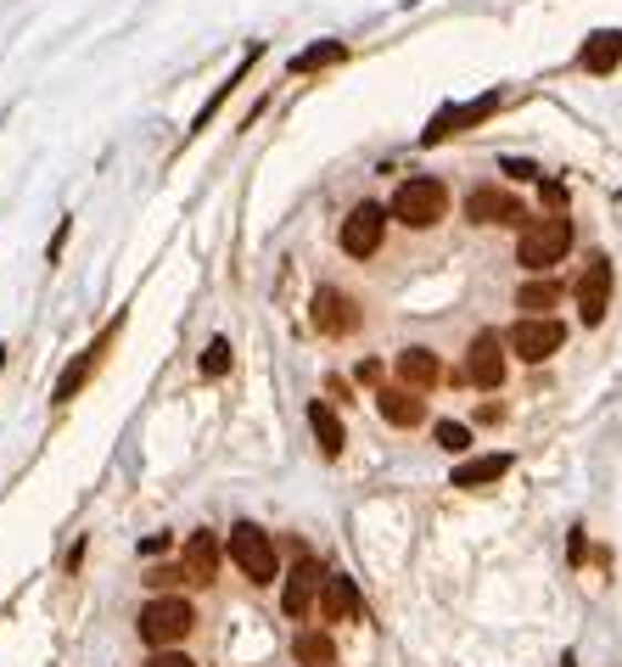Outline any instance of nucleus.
<instances>
[{"label":"nucleus","mask_w":622,"mask_h":667,"mask_svg":"<svg viewBox=\"0 0 622 667\" xmlns=\"http://www.w3.org/2000/svg\"><path fill=\"white\" fill-rule=\"evenodd\" d=\"M437 376H443V365H437L432 348H404V354H398V387L426 393V387H437Z\"/></svg>","instance_id":"16"},{"label":"nucleus","mask_w":622,"mask_h":667,"mask_svg":"<svg viewBox=\"0 0 622 667\" xmlns=\"http://www.w3.org/2000/svg\"><path fill=\"white\" fill-rule=\"evenodd\" d=\"M561 667H578V661H572V656H561Z\"/></svg>","instance_id":"28"},{"label":"nucleus","mask_w":622,"mask_h":667,"mask_svg":"<svg viewBox=\"0 0 622 667\" xmlns=\"http://www.w3.org/2000/svg\"><path fill=\"white\" fill-rule=\"evenodd\" d=\"M118 337H124V314H118V320H107V325H102V337H96L91 348H84V354H79V359L56 376V393H51V398H56V404H73L84 387H91V376L107 365V354H113V343H118Z\"/></svg>","instance_id":"4"},{"label":"nucleus","mask_w":622,"mask_h":667,"mask_svg":"<svg viewBox=\"0 0 622 667\" xmlns=\"http://www.w3.org/2000/svg\"><path fill=\"white\" fill-rule=\"evenodd\" d=\"M561 343H567V325L550 320V314H527V320H516V325H510V337H505V348L521 354L527 365H545Z\"/></svg>","instance_id":"6"},{"label":"nucleus","mask_w":622,"mask_h":667,"mask_svg":"<svg viewBox=\"0 0 622 667\" xmlns=\"http://www.w3.org/2000/svg\"><path fill=\"white\" fill-rule=\"evenodd\" d=\"M0 371H7V348H0Z\"/></svg>","instance_id":"29"},{"label":"nucleus","mask_w":622,"mask_h":667,"mask_svg":"<svg viewBox=\"0 0 622 667\" xmlns=\"http://www.w3.org/2000/svg\"><path fill=\"white\" fill-rule=\"evenodd\" d=\"M466 382H471V387H499V382H505V354H499L494 331H483V337L466 348Z\"/></svg>","instance_id":"12"},{"label":"nucleus","mask_w":622,"mask_h":667,"mask_svg":"<svg viewBox=\"0 0 622 667\" xmlns=\"http://www.w3.org/2000/svg\"><path fill=\"white\" fill-rule=\"evenodd\" d=\"M432 438H437L443 449H449V455H466V449H471V427H460V421H437V427H432Z\"/></svg>","instance_id":"25"},{"label":"nucleus","mask_w":622,"mask_h":667,"mask_svg":"<svg viewBox=\"0 0 622 667\" xmlns=\"http://www.w3.org/2000/svg\"><path fill=\"white\" fill-rule=\"evenodd\" d=\"M320 617H325V623H353V617H360V590H353V577H342V572L325 577V590H320Z\"/></svg>","instance_id":"15"},{"label":"nucleus","mask_w":622,"mask_h":667,"mask_svg":"<svg viewBox=\"0 0 622 667\" xmlns=\"http://www.w3.org/2000/svg\"><path fill=\"white\" fill-rule=\"evenodd\" d=\"M214 566H219V544H214V533H197V539L186 544V577H191V583H208Z\"/></svg>","instance_id":"21"},{"label":"nucleus","mask_w":622,"mask_h":667,"mask_svg":"<svg viewBox=\"0 0 622 667\" xmlns=\"http://www.w3.org/2000/svg\"><path fill=\"white\" fill-rule=\"evenodd\" d=\"M443 213H449V186L432 180V175H415L393 191V219L410 225V230H432Z\"/></svg>","instance_id":"1"},{"label":"nucleus","mask_w":622,"mask_h":667,"mask_svg":"<svg viewBox=\"0 0 622 667\" xmlns=\"http://www.w3.org/2000/svg\"><path fill=\"white\" fill-rule=\"evenodd\" d=\"M382 236H387V213H382L376 202H360V208L342 219V230H336V241H342L348 259H371L376 247H382Z\"/></svg>","instance_id":"7"},{"label":"nucleus","mask_w":622,"mask_h":667,"mask_svg":"<svg viewBox=\"0 0 622 667\" xmlns=\"http://www.w3.org/2000/svg\"><path fill=\"white\" fill-rule=\"evenodd\" d=\"M466 219L471 225H521V202L499 186H483V191L466 197Z\"/></svg>","instance_id":"11"},{"label":"nucleus","mask_w":622,"mask_h":667,"mask_svg":"<svg viewBox=\"0 0 622 667\" xmlns=\"http://www.w3.org/2000/svg\"><path fill=\"white\" fill-rule=\"evenodd\" d=\"M376 409H382L387 427H421V421H426V404H421L415 387H382V393H376Z\"/></svg>","instance_id":"13"},{"label":"nucleus","mask_w":622,"mask_h":667,"mask_svg":"<svg viewBox=\"0 0 622 667\" xmlns=\"http://www.w3.org/2000/svg\"><path fill=\"white\" fill-rule=\"evenodd\" d=\"M342 56H348V45H342V40H325V45L292 56V73H314V67H331V62H342Z\"/></svg>","instance_id":"24"},{"label":"nucleus","mask_w":622,"mask_h":667,"mask_svg":"<svg viewBox=\"0 0 622 667\" xmlns=\"http://www.w3.org/2000/svg\"><path fill=\"white\" fill-rule=\"evenodd\" d=\"M510 471V455H483V460H466L455 466V488H488Z\"/></svg>","instance_id":"19"},{"label":"nucleus","mask_w":622,"mask_h":667,"mask_svg":"<svg viewBox=\"0 0 622 667\" xmlns=\"http://www.w3.org/2000/svg\"><path fill=\"white\" fill-rule=\"evenodd\" d=\"M325 577H331V572H320V561H303V566L292 572V583H287V595H281V606H287V617H309V606H314V595L325 590Z\"/></svg>","instance_id":"14"},{"label":"nucleus","mask_w":622,"mask_h":667,"mask_svg":"<svg viewBox=\"0 0 622 667\" xmlns=\"http://www.w3.org/2000/svg\"><path fill=\"white\" fill-rule=\"evenodd\" d=\"M230 371V343L225 337H214L208 343V354H203V376H225Z\"/></svg>","instance_id":"26"},{"label":"nucleus","mask_w":622,"mask_h":667,"mask_svg":"<svg viewBox=\"0 0 622 667\" xmlns=\"http://www.w3.org/2000/svg\"><path fill=\"white\" fill-rule=\"evenodd\" d=\"M309 427H314L320 455H325V460H336V455H342V444H348V432H342V421H336V409L314 398V404H309Z\"/></svg>","instance_id":"18"},{"label":"nucleus","mask_w":622,"mask_h":667,"mask_svg":"<svg viewBox=\"0 0 622 667\" xmlns=\"http://www.w3.org/2000/svg\"><path fill=\"white\" fill-rule=\"evenodd\" d=\"M616 62H622V34H616V29L589 34V45L578 51V67H583V73H616Z\"/></svg>","instance_id":"17"},{"label":"nucleus","mask_w":622,"mask_h":667,"mask_svg":"<svg viewBox=\"0 0 622 667\" xmlns=\"http://www.w3.org/2000/svg\"><path fill=\"white\" fill-rule=\"evenodd\" d=\"M309 320H314L320 337H353V331H360V303H353L348 292H336V286H320Z\"/></svg>","instance_id":"8"},{"label":"nucleus","mask_w":622,"mask_h":667,"mask_svg":"<svg viewBox=\"0 0 622 667\" xmlns=\"http://www.w3.org/2000/svg\"><path fill=\"white\" fill-rule=\"evenodd\" d=\"M298 661H303V667H336L331 634H298Z\"/></svg>","instance_id":"23"},{"label":"nucleus","mask_w":622,"mask_h":667,"mask_svg":"<svg viewBox=\"0 0 622 667\" xmlns=\"http://www.w3.org/2000/svg\"><path fill=\"white\" fill-rule=\"evenodd\" d=\"M556 303H561V281H527L516 292V309H527V314H550Z\"/></svg>","instance_id":"22"},{"label":"nucleus","mask_w":622,"mask_h":667,"mask_svg":"<svg viewBox=\"0 0 622 667\" xmlns=\"http://www.w3.org/2000/svg\"><path fill=\"white\" fill-rule=\"evenodd\" d=\"M230 561H236L252 583H276V572H281L276 539L263 533V528H252V522H236V528H230Z\"/></svg>","instance_id":"5"},{"label":"nucleus","mask_w":622,"mask_h":667,"mask_svg":"<svg viewBox=\"0 0 622 667\" xmlns=\"http://www.w3.org/2000/svg\"><path fill=\"white\" fill-rule=\"evenodd\" d=\"M152 667H197V661H191V656H180V650H157V656H152Z\"/></svg>","instance_id":"27"},{"label":"nucleus","mask_w":622,"mask_h":667,"mask_svg":"<svg viewBox=\"0 0 622 667\" xmlns=\"http://www.w3.org/2000/svg\"><path fill=\"white\" fill-rule=\"evenodd\" d=\"M191 623H197V612H191L180 595H157V601H146V612H141V639H146L152 650H168V645H180V639L191 634Z\"/></svg>","instance_id":"3"},{"label":"nucleus","mask_w":622,"mask_h":667,"mask_svg":"<svg viewBox=\"0 0 622 667\" xmlns=\"http://www.w3.org/2000/svg\"><path fill=\"white\" fill-rule=\"evenodd\" d=\"M567 247H572V219L550 213V219H532L516 241V264L521 270H550L567 259Z\"/></svg>","instance_id":"2"},{"label":"nucleus","mask_w":622,"mask_h":667,"mask_svg":"<svg viewBox=\"0 0 622 667\" xmlns=\"http://www.w3.org/2000/svg\"><path fill=\"white\" fill-rule=\"evenodd\" d=\"M258 56H263V45H252V51H247V56H241V62H236V73H230V79H225V85H219V91H214V96H208V107H203V113H197V124H191V129H208V124H214V113H219V107H225V102H230V96H236V85H241V79H247V67H252V62H258Z\"/></svg>","instance_id":"20"},{"label":"nucleus","mask_w":622,"mask_h":667,"mask_svg":"<svg viewBox=\"0 0 622 667\" xmlns=\"http://www.w3.org/2000/svg\"><path fill=\"white\" fill-rule=\"evenodd\" d=\"M499 113V96H483V102H466V107H449V113H437L432 124H426V146L432 140H449V135H460V129H471V124H483V118H494Z\"/></svg>","instance_id":"10"},{"label":"nucleus","mask_w":622,"mask_h":667,"mask_svg":"<svg viewBox=\"0 0 622 667\" xmlns=\"http://www.w3.org/2000/svg\"><path fill=\"white\" fill-rule=\"evenodd\" d=\"M578 309H583V325H600L605 309H611V259L594 253L589 270L578 275Z\"/></svg>","instance_id":"9"}]
</instances>
